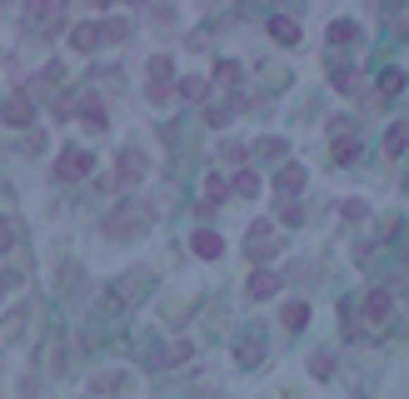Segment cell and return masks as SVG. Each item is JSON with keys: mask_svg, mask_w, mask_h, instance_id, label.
<instances>
[{"mask_svg": "<svg viewBox=\"0 0 409 399\" xmlns=\"http://www.w3.org/2000/svg\"><path fill=\"white\" fill-rule=\"evenodd\" d=\"M150 220H155V205H150V200H125V210H115V215L105 220V235H115V240H135V235L150 230Z\"/></svg>", "mask_w": 409, "mask_h": 399, "instance_id": "obj_1", "label": "cell"}, {"mask_svg": "<svg viewBox=\"0 0 409 399\" xmlns=\"http://www.w3.org/2000/svg\"><path fill=\"white\" fill-rule=\"evenodd\" d=\"M235 360H240V369H255V365L265 360V329H260V324H245V329L235 334Z\"/></svg>", "mask_w": 409, "mask_h": 399, "instance_id": "obj_2", "label": "cell"}, {"mask_svg": "<svg viewBox=\"0 0 409 399\" xmlns=\"http://www.w3.org/2000/svg\"><path fill=\"white\" fill-rule=\"evenodd\" d=\"M245 255H250V260H270V255H279V235H275V224H270V220H255V224H250Z\"/></svg>", "mask_w": 409, "mask_h": 399, "instance_id": "obj_3", "label": "cell"}, {"mask_svg": "<svg viewBox=\"0 0 409 399\" xmlns=\"http://www.w3.org/2000/svg\"><path fill=\"white\" fill-rule=\"evenodd\" d=\"M90 165H95L90 150L70 145V150H61V160H55V180H65V185H70V180H85V175H90Z\"/></svg>", "mask_w": 409, "mask_h": 399, "instance_id": "obj_4", "label": "cell"}, {"mask_svg": "<svg viewBox=\"0 0 409 399\" xmlns=\"http://www.w3.org/2000/svg\"><path fill=\"white\" fill-rule=\"evenodd\" d=\"M329 135H334V160H339V165H355V160H360L355 120H329Z\"/></svg>", "mask_w": 409, "mask_h": 399, "instance_id": "obj_5", "label": "cell"}, {"mask_svg": "<svg viewBox=\"0 0 409 399\" xmlns=\"http://www.w3.org/2000/svg\"><path fill=\"white\" fill-rule=\"evenodd\" d=\"M145 175H150V160L140 150H120V155H115V180H120V185H140Z\"/></svg>", "mask_w": 409, "mask_h": 399, "instance_id": "obj_6", "label": "cell"}, {"mask_svg": "<svg viewBox=\"0 0 409 399\" xmlns=\"http://www.w3.org/2000/svg\"><path fill=\"white\" fill-rule=\"evenodd\" d=\"M215 85H220V95L235 105V95H240V85H245V65L240 61H220L215 65Z\"/></svg>", "mask_w": 409, "mask_h": 399, "instance_id": "obj_7", "label": "cell"}, {"mask_svg": "<svg viewBox=\"0 0 409 399\" xmlns=\"http://www.w3.org/2000/svg\"><path fill=\"white\" fill-rule=\"evenodd\" d=\"M275 190H279V195H300V190H305V165H300V160H284V165L275 170Z\"/></svg>", "mask_w": 409, "mask_h": 399, "instance_id": "obj_8", "label": "cell"}, {"mask_svg": "<svg viewBox=\"0 0 409 399\" xmlns=\"http://www.w3.org/2000/svg\"><path fill=\"white\" fill-rule=\"evenodd\" d=\"M30 115H35V105H30L20 90H15L6 105H0V120H6V125H15V130H20V125H30Z\"/></svg>", "mask_w": 409, "mask_h": 399, "instance_id": "obj_9", "label": "cell"}, {"mask_svg": "<svg viewBox=\"0 0 409 399\" xmlns=\"http://www.w3.org/2000/svg\"><path fill=\"white\" fill-rule=\"evenodd\" d=\"M25 15H30V20H35V25H40L45 35H55V30L65 25V6H55V0H50V6H30Z\"/></svg>", "mask_w": 409, "mask_h": 399, "instance_id": "obj_10", "label": "cell"}, {"mask_svg": "<svg viewBox=\"0 0 409 399\" xmlns=\"http://www.w3.org/2000/svg\"><path fill=\"white\" fill-rule=\"evenodd\" d=\"M190 250H195L200 260H220V255H225V240H220L215 230H195V235H190Z\"/></svg>", "mask_w": 409, "mask_h": 399, "instance_id": "obj_11", "label": "cell"}, {"mask_svg": "<svg viewBox=\"0 0 409 399\" xmlns=\"http://www.w3.org/2000/svg\"><path fill=\"white\" fill-rule=\"evenodd\" d=\"M130 384H135V374L110 369V374H95V379H90V394H115V389H130Z\"/></svg>", "mask_w": 409, "mask_h": 399, "instance_id": "obj_12", "label": "cell"}, {"mask_svg": "<svg viewBox=\"0 0 409 399\" xmlns=\"http://www.w3.org/2000/svg\"><path fill=\"white\" fill-rule=\"evenodd\" d=\"M389 315H394V295H389V290H375V295L365 300V319H375V324H384Z\"/></svg>", "mask_w": 409, "mask_h": 399, "instance_id": "obj_13", "label": "cell"}, {"mask_svg": "<svg viewBox=\"0 0 409 399\" xmlns=\"http://www.w3.org/2000/svg\"><path fill=\"white\" fill-rule=\"evenodd\" d=\"M270 295H279V274L275 270H255L250 274V300H270Z\"/></svg>", "mask_w": 409, "mask_h": 399, "instance_id": "obj_14", "label": "cell"}, {"mask_svg": "<svg viewBox=\"0 0 409 399\" xmlns=\"http://www.w3.org/2000/svg\"><path fill=\"white\" fill-rule=\"evenodd\" d=\"M95 30H100V45H125V40H130V20H125V15H115V20L95 25Z\"/></svg>", "mask_w": 409, "mask_h": 399, "instance_id": "obj_15", "label": "cell"}, {"mask_svg": "<svg viewBox=\"0 0 409 399\" xmlns=\"http://www.w3.org/2000/svg\"><path fill=\"white\" fill-rule=\"evenodd\" d=\"M360 35H365V30H360L355 20H334V25H329V45H334V50H344V45H360Z\"/></svg>", "mask_w": 409, "mask_h": 399, "instance_id": "obj_16", "label": "cell"}, {"mask_svg": "<svg viewBox=\"0 0 409 399\" xmlns=\"http://www.w3.org/2000/svg\"><path fill=\"white\" fill-rule=\"evenodd\" d=\"M329 85H334L339 95H355V90H360V70H355V65H334V70H329Z\"/></svg>", "mask_w": 409, "mask_h": 399, "instance_id": "obj_17", "label": "cell"}, {"mask_svg": "<svg viewBox=\"0 0 409 399\" xmlns=\"http://www.w3.org/2000/svg\"><path fill=\"white\" fill-rule=\"evenodd\" d=\"M270 35H275L279 45H300V25L289 20V15H270Z\"/></svg>", "mask_w": 409, "mask_h": 399, "instance_id": "obj_18", "label": "cell"}, {"mask_svg": "<svg viewBox=\"0 0 409 399\" xmlns=\"http://www.w3.org/2000/svg\"><path fill=\"white\" fill-rule=\"evenodd\" d=\"M205 120H210L215 130H225L229 120H235V105H229V100H210V105H205Z\"/></svg>", "mask_w": 409, "mask_h": 399, "instance_id": "obj_19", "label": "cell"}, {"mask_svg": "<svg viewBox=\"0 0 409 399\" xmlns=\"http://www.w3.org/2000/svg\"><path fill=\"white\" fill-rule=\"evenodd\" d=\"M80 115H85V125H90V130H105V120H110V115H105V105H100L95 95H85V100H80Z\"/></svg>", "mask_w": 409, "mask_h": 399, "instance_id": "obj_20", "label": "cell"}, {"mask_svg": "<svg viewBox=\"0 0 409 399\" xmlns=\"http://www.w3.org/2000/svg\"><path fill=\"white\" fill-rule=\"evenodd\" d=\"M70 45H75L80 55H90V50L100 45V30H95V25H75V30H70Z\"/></svg>", "mask_w": 409, "mask_h": 399, "instance_id": "obj_21", "label": "cell"}, {"mask_svg": "<svg viewBox=\"0 0 409 399\" xmlns=\"http://www.w3.org/2000/svg\"><path fill=\"white\" fill-rule=\"evenodd\" d=\"M404 145H409V125L394 120V125L384 130V150H389V155H404Z\"/></svg>", "mask_w": 409, "mask_h": 399, "instance_id": "obj_22", "label": "cell"}, {"mask_svg": "<svg viewBox=\"0 0 409 399\" xmlns=\"http://www.w3.org/2000/svg\"><path fill=\"white\" fill-rule=\"evenodd\" d=\"M225 185H229V195H240V200H250L260 190V180L250 175V170H235V180H225Z\"/></svg>", "mask_w": 409, "mask_h": 399, "instance_id": "obj_23", "label": "cell"}, {"mask_svg": "<svg viewBox=\"0 0 409 399\" xmlns=\"http://www.w3.org/2000/svg\"><path fill=\"white\" fill-rule=\"evenodd\" d=\"M279 315H284V329H305V319H310V305H305V300H289Z\"/></svg>", "mask_w": 409, "mask_h": 399, "instance_id": "obj_24", "label": "cell"}, {"mask_svg": "<svg viewBox=\"0 0 409 399\" xmlns=\"http://www.w3.org/2000/svg\"><path fill=\"white\" fill-rule=\"evenodd\" d=\"M389 95H404V70H384L379 75V100H389Z\"/></svg>", "mask_w": 409, "mask_h": 399, "instance_id": "obj_25", "label": "cell"}, {"mask_svg": "<svg viewBox=\"0 0 409 399\" xmlns=\"http://www.w3.org/2000/svg\"><path fill=\"white\" fill-rule=\"evenodd\" d=\"M255 155H265V160H284V155H289V145H284V140H275V135H265V140H255Z\"/></svg>", "mask_w": 409, "mask_h": 399, "instance_id": "obj_26", "label": "cell"}, {"mask_svg": "<svg viewBox=\"0 0 409 399\" xmlns=\"http://www.w3.org/2000/svg\"><path fill=\"white\" fill-rule=\"evenodd\" d=\"M220 200H229L225 175H205V205H220Z\"/></svg>", "mask_w": 409, "mask_h": 399, "instance_id": "obj_27", "label": "cell"}, {"mask_svg": "<svg viewBox=\"0 0 409 399\" xmlns=\"http://www.w3.org/2000/svg\"><path fill=\"white\" fill-rule=\"evenodd\" d=\"M25 319H30V305H20V310L11 315V324H6V329H0V345H11V339H15V334L25 329Z\"/></svg>", "mask_w": 409, "mask_h": 399, "instance_id": "obj_28", "label": "cell"}, {"mask_svg": "<svg viewBox=\"0 0 409 399\" xmlns=\"http://www.w3.org/2000/svg\"><path fill=\"white\" fill-rule=\"evenodd\" d=\"M180 95H185V100H205V95H210V80H205V75H190V80L180 85Z\"/></svg>", "mask_w": 409, "mask_h": 399, "instance_id": "obj_29", "label": "cell"}, {"mask_svg": "<svg viewBox=\"0 0 409 399\" xmlns=\"http://www.w3.org/2000/svg\"><path fill=\"white\" fill-rule=\"evenodd\" d=\"M310 374L315 379H329L334 374V355H310Z\"/></svg>", "mask_w": 409, "mask_h": 399, "instance_id": "obj_30", "label": "cell"}, {"mask_svg": "<svg viewBox=\"0 0 409 399\" xmlns=\"http://www.w3.org/2000/svg\"><path fill=\"white\" fill-rule=\"evenodd\" d=\"M11 245H15V220H11V215H0V255H6Z\"/></svg>", "mask_w": 409, "mask_h": 399, "instance_id": "obj_31", "label": "cell"}, {"mask_svg": "<svg viewBox=\"0 0 409 399\" xmlns=\"http://www.w3.org/2000/svg\"><path fill=\"white\" fill-rule=\"evenodd\" d=\"M185 355H190V345H170L165 355H155V365H185Z\"/></svg>", "mask_w": 409, "mask_h": 399, "instance_id": "obj_32", "label": "cell"}, {"mask_svg": "<svg viewBox=\"0 0 409 399\" xmlns=\"http://www.w3.org/2000/svg\"><path fill=\"white\" fill-rule=\"evenodd\" d=\"M170 75H175L170 55H155V61H150V80H170Z\"/></svg>", "mask_w": 409, "mask_h": 399, "instance_id": "obj_33", "label": "cell"}, {"mask_svg": "<svg viewBox=\"0 0 409 399\" xmlns=\"http://www.w3.org/2000/svg\"><path fill=\"white\" fill-rule=\"evenodd\" d=\"M220 155H225V160H229V165H240V160H245V155H250V150H245V145H240V140H225V145H220Z\"/></svg>", "mask_w": 409, "mask_h": 399, "instance_id": "obj_34", "label": "cell"}, {"mask_svg": "<svg viewBox=\"0 0 409 399\" xmlns=\"http://www.w3.org/2000/svg\"><path fill=\"white\" fill-rule=\"evenodd\" d=\"M170 95H175V85H170V80H150V100H155V105H165Z\"/></svg>", "mask_w": 409, "mask_h": 399, "instance_id": "obj_35", "label": "cell"}, {"mask_svg": "<svg viewBox=\"0 0 409 399\" xmlns=\"http://www.w3.org/2000/svg\"><path fill=\"white\" fill-rule=\"evenodd\" d=\"M279 220H284V224H300V220H305V210H300L295 200H284V205H279Z\"/></svg>", "mask_w": 409, "mask_h": 399, "instance_id": "obj_36", "label": "cell"}]
</instances>
